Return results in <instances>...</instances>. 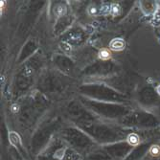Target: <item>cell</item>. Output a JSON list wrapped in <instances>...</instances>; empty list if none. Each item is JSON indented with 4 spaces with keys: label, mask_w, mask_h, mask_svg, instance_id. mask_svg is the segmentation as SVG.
Wrapping results in <instances>:
<instances>
[{
    "label": "cell",
    "mask_w": 160,
    "mask_h": 160,
    "mask_svg": "<svg viewBox=\"0 0 160 160\" xmlns=\"http://www.w3.org/2000/svg\"><path fill=\"white\" fill-rule=\"evenodd\" d=\"M109 47L113 51H122V50L125 49L126 43L122 38H114L110 42Z\"/></svg>",
    "instance_id": "cell-1"
},
{
    "label": "cell",
    "mask_w": 160,
    "mask_h": 160,
    "mask_svg": "<svg viewBox=\"0 0 160 160\" xmlns=\"http://www.w3.org/2000/svg\"><path fill=\"white\" fill-rule=\"evenodd\" d=\"M99 58L103 61L109 60V58H111V54H110V52L108 51V49L103 48L99 51Z\"/></svg>",
    "instance_id": "cell-3"
},
{
    "label": "cell",
    "mask_w": 160,
    "mask_h": 160,
    "mask_svg": "<svg viewBox=\"0 0 160 160\" xmlns=\"http://www.w3.org/2000/svg\"><path fill=\"white\" fill-rule=\"evenodd\" d=\"M63 154H64V151H63V149H61V150L58 151H56V153H55V157H56V158L61 159V158H63V157L64 156Z\"/></svg>",
    "instance_id": "cell-9"
},
{
    "label": "cell",
    "mask_w": 160,
    "mask_h": 160,
    "mask_svg": "<svg viewBox=\"0 0 160 160\" xmlns=\"http://www.w3.org/2000/svg\"><path fill=\"white\" fill-rule=\"evenodd\" d=\"M61 46H63V47H64V48H63V50H65V51H67V52H69L70 50H71V46H70L69 44H67L66 42H64V43H61Z\"/></svg>",
    "instance_id": "cell-10"
},
{
    "label": "cell",
    "mask_w": 160,
    "mask_h": 160,
    "mask_svg": "<svg viewBox=\"0 0 160 160\" xmlns=\"http://www.w3.org/2000/svg\"><path fill=\"white\" fill-rule=\"evenodd\" d=\"M5 4H6V1H1V10H2V9H3V8H4Z\"/></svg>",
    "instance_id": "cell-13"
},
{
    "label": "cell",
    "mask_w": 160,
    "mask_h": 160,
    "mask_svg": "<svg viewBox=\"0 0 160 160\" xmlns=\"http://www.w3.org/2000/svg\"><path fill=\"white\" fill-rule=\"evenodd\" d=\"M19 110V106L17 105H13L12 106V111L13 113H16V112H18Z\"/></svg>",
    "instance_id": "cell-11"
},
{
    "label": "cell",
    "mask_w": 160,
    "mask_h": 160,
    "mask_svg": "<svg viewBox=\"0 0 160 160\" xmlns=\"http://www.w3.org/2000/svg\"><path fill=\"white\" fill-rule=\"evenodd\" d=\"M150 154L153 157H158L160 155V146L153 145L150 149Z\"/></svg>",
    "instance_id": "cell-5"
},
{
    "label": "cell",
    "mask_w": 160,
    "mask_h": 160,
    "mask_svg": "<svg viewBox=\"0 0 160 160\" xmlns=\"http://www.w3.org/2000/svg\"><path fill=\"white\" fill-rule=\"evenodd\" d=\"M97 13V10H96V8H94V7H91L90 9H89V13H90L91 15H95V13Z\"/></svg>",
    "instance_id": "cell-12"
},
{
    "label": "cell",
    "mask_w": 160,
    "mask_h": 160,
    "mask_svg": "<svg viewBox=\"0 0 160 160\" xmlns=\"http://www.w3.org/2000/svg\"><path fill=\"white\" fill-rule=\"evenodd\" d=\"M10 142L12 143L13 145L17 146L20 144V138H19L18 134L15 132H11L10 133Z\"/></svg>",
    "instance_id": "cell-4"
},
{
    "label": "cell",
    "mask_w": 160,
    "mask_h": 160,
    "mask_svg": "<svg viewBox=\"0 0 160 160\" xmlns=\"http://www.w3.org/2000/svg\"><path fill=\"white\" fill-rule=\"evenodd\" d=\"M120 13H121V8H120V6L116 3L112 4L110 6V13L112 15L116 16L118 15H120Z\"/></svg>",
    "instance_id": "cell-6"
},
{
    "label": "cell",
    "mask_w": 160,
    "mask_h": 160,
    "mask_svg": "<svg viewBox=\"0 0 160 160\" xmlns=\"http://www.w3.org/2000/svg\"><path fill=\"white\" fill-rule=\"evenodd\" d=\"M156 91H157V93H158V94L160 95V85L156 88Z\"/></svg>",
    "instance_id": "cell-14"
},
{
    "label": "cell",
    "mask_w": 160,
    "mask_h": 160,
    "mask_svg": "<svg viewBox=\"0 0 160 160\" xmlns=\"http://www.w3.org/2000/svg\"><path fill=\"white\" fill-rule=\"evenodd\" d=\"M110 13V7L108 5H104L101 8V13L102 15H108V13Z\"/></svg>",
    "instance_id": "cell-7"
},
{
    "label": "cell",
    "mask_w": 160,
    "mask_h": 160,
    "mask_svg": "<svg viewBox=\"0 0 160 160\" xmlns=\"http://www.w3.org/2000/svg\"><path fill=\"white\" fill-rule=\"evenodd\" d=\"M56 12H57L58 15H64V13H66L65 7L63 6V5H60V6L58 7V9L56 10Z\"/></svg>",
    "instance_id": "cell-8"
},
{
    "label": "cell",
    "mask_w": 160,
    "mask_h": 160,
    "mask_svg": "<svg viewBox=\"0 0 160 160\" xmlns=\"http://www.w3.org/2000/svg\"><path fill=\"white\" fill-rule=\"evenodd\" d=\"M128 143L131 146H137L140 143V138L136 133H130L128 136Z\"/></svg>",
    "instance_id": "cell-2"
}]
</instances>
